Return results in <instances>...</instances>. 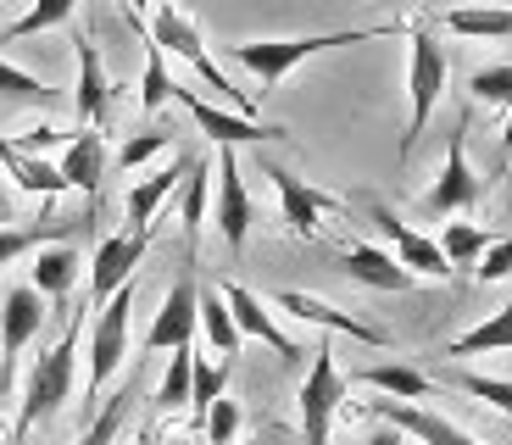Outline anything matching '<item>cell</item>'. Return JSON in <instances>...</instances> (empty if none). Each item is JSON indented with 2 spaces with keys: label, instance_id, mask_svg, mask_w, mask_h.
Masks as SVG:
<instances>
[{
  "label": "cell",
  "instance_id": "30bf717a",
  "mask_svg": "<svg viewBox=\"0 0 512 445\" xmlns=\"http://www.w3.org/2000/svg\"><path fill=\"white\" fill-rule=\"evenodd\" d=\"M368 217L379 223V234H384V240L396 245L390 256H396V262L407 267L412 279H446V273H451V267H446V256H440V245L429 240V234H418L412 223H401V217L390 212L384 201H368Z\"/></svg>",
  "mask_w": 512,
  "mask_h": 445
},
{
  "label": "cell",
  "instance_id": "d4e9b609",
  "mask_svg": "<svg viewBox=\"0 0 512 445\" xmlns=\"http://www.w3.org/2000/svg\"><path fill=\"white\" fill-rule=\"evenodd\" d=\"M440 28L457 39H512V6H457L440 17Z\"/></svg>",
  "mask_w": 512,
  "mask_h": 445
},
{
  "label": "cell",
  "instance_id": "8fae6325",
  "mask_svg": "<svg viewBox=\"0 0 512 445\" xmlns=\"http://www.w3.org/2000/svg\"><path fill=\"white\" fill-rule=\"evenodd\" d=\"M256 223V206L245 195V178H240V156L234 145H218V234L229 251H245V234Z\"/></svg>",
  "mask_w": 512,
  "mask_h": 445
},
{
  "label": "cell",
  "instance_id": "b9f144b4",
  "mask_svg": "<svg viewBox=\"0 0 512 445\" xmlns=\"http://www.w3.org/2000/svg\"><path fill=\"white\" fill-rule=\"evenodd\" d=\"M6 145H17V151L39 156V151H51V145H62V134H56V128L45 123V128H28V134H17V140H6Z\"/></svg>",
  "mask_w": 512,
  "mask_h": 445
},
{
  "label": "cell",
  "instance_id": "f6af8a7d",
  "mask_svg": "<svg viewBox=\"0 0 512 445\" xmlns=\"http://www.w3.org/2000/svg\"><path fill=\"white\" fill-rule=\"evenodd\" d=\"M6 384H12V368H6V362H0V390H6Z\"/></svg>",
  "mask_w": 512,
  "mask_h": 445
},
{
  "label": "cell",
  "instance_id": "681fc988",
  "mask_svg": "<svg viewBox=\"0 0 512 445\" xmlns=\"http://www.w3.org/2000/svg\"><path fill=\"white\" fill-rule=\"evenodd\" d=\"M0 201H6V195H0Z\"/></svg>",
  "mask_w": 512,
  "mask_h": 445
},
{
  "label": "cell",
  "instance_id": "ba28073f",
  "mask_svg": "<svg viewBox=\"0 0 512 445\" xmlns=\"http://www.w3.org/2000/svg\"><path fill=\"white\" fill-rule=\"evenodd\" d=\"M151 234H156V229H123V234H112V240L95 245L90 306H101L112 290H123V284L134 279V267H140V262H145V251H151Z\"/></svg>",
  "mask_w": 512,
  "mask_h": 445
},
{
  "label": "cell",
  "instance_id": "7bdbcfd3",
  "mask_svg": "<svg viewBox=\"0 0 512 445\" xmlns=\"http://www.w3.org/2000/svg\"><path fill=\"white\" fill-rule=\"evenodd\" d=\"M362 445H401V434L390 429V423H379V429H373V434H368V440H362Z\"/></svg>",
  "mask_w": 512,
  "mask_h": 445
},
{
  "label": "cell",
  "instance_id": "9c48e42d",
  "mask_svg": "<svg viewBox=\"0 0 512 445\" xmlns=\"http://www.w3.org/2000/svg\"><path fill=\"white\" fill-rule=\"evenodd\" d=\"M173 101L184 106V112L195 117V128H201L206 140H218V145H262V140H284V128L279 123H256V117H234V112H218L212 101H201L195 89L173 84Z\"/></svg>",
  "mask_w": 512,
  "mask_h": 445
},
{
  "label": "cell",
  "instance_id": "ee69618b",
  "mask_svg": "<svg viewBox=\"0 0 512 445\" xmlns=\"http://www.w3.org/2000/svg\"><path fill=\"white\" fill-rule=\"evenodd\" d=\"M501 151L512 156V117H507V134H501Z\"/></svg>",
  "mask_w": 512,
  "mask_h": 445
},
{
  "label": "cell",
  "instance_id": "60d3db41",
  "mask_svg": "<svg viewBox=\"0 0 512 445\" xmlns=\"http://www.w3.org/2000/svg\"><path fill=\"white\" fill-rule=\"evenodd\" d=\"M512 279V240H490L479 251V284H501Z\"/></svg>",
  "mask_w": 512,
  "mask_h": 445
},
{
  "label": "cell",
  "instance_id": "836d02e7",
  "mask_svg": "<svg viewBox=\"0 0 512 445\" xmlns=\"http://www.w3.org/2000/svg\"><path fill=\"white\" fill-rule=\"evenodd\" d=\"M223 379H229V368H223V362H218V368H212V362H201V356L190 362V412H195V423H201L206 407L223 395Z\"/></svg>",
  "mask_w": 512,
  "mask_h": 445
},
{
  "label": "cell",
  "instance_id": "9a60e30c",
  "mask_svg": "<svg viewBox=\"0 0 512 445\" xmlns=\"http://www.w3.org/2000/svg\"><path fill=\"white\" fill-rule=\"evenodd\" d=\"M195 295H201V284L184 273V279L167 290L156 323L145 329V351H184V345L195 340Z\"/></svg>",
  "mask_w": 512,
  "mask_h": 445
},
{
  "label": "cell",
  "instance_id": "d6a6232c",
  "mask_svg": "<svg viewBox=\"0 0 512 445\" xmlns=\"http://www.w3.org/2000/svg\"><path fill=\"white\" fill-rule=\"evenodd\" d=\"M128 401H134V395H128V390H117L112 401H106V407L90 418V429L78 434L73 445H112L117 434H123V423H128Z\"/></svg>",
  "mask_w": 512,
  "mask_h": 445
},
{
  "label": "cell",
  "instance_id": "f1b7e54d",
  "mask_svg": "<svg viewBox=\"0 0 512 445\" xmlns=\"http://www.w3.org/2000/svg\"><path fill=\"white\" fill-rule=\"evenodd\" d=\"M474 351H512V301L479 329H468L462 340H451V356H474Z\"/></svg>",
  "mask_w": 512,
  "mask_h": 445
},
{
  "label": "cell",
  "instance_id": "1f68e13d",
  "mask_svg": "<svg viewBox=\"0 0 512 445\" xmlns=\"http://www.w3.org/2000/svg\"><path fill=\"white\" fill-rule=\"evenodd\" d=\"M173 101V78H167V56L145 39V73H140V112H162Z\"/></svg>",
  "mask_w": 512,
  "mask_h": 445
},
{
  "label": "cell",
  "instance_id": "4316f807",
  "mask_svg": "<svg viewBox=\"0 0 512 445\" xmlns=\"http://www.w3.org/2000/svg\"><path fill=\"white\" fill-rule=\"evenodd\" d=\"M73 12H78V0H34V6L0 34V45H17V39H34V34H45V28H62Z\"/></svg>",
  "mask_w": 512,
  "mask_h": 445
},
{
  "label": "cell",
  "instance_id": "484cf974",
  "mask_svg": "<svg viewBox=\"0 0 512 445\" xmlns=\"http://www.w3.org/2000/svg\"><path fill=\"white\" fill-rule=\"evenodd\" d=\"M195 329L206 334V345H212L218 356H240V345H245L218 290H201V295H195Z\"/></svg>",
  "mask_w": 512,
  "mask_h": 445
},
{
  "label": "cell",
  "instance_id": "5b68a950",
  "mask_svg": "<svg viewBox=\"0 0 512 445\" xmlns=\"http://www.w3.org/2000/svg\"><path fill=\"white\" fill-rule=\"evenodd\" d=\"M351 395V379H340V368H334V351L329 345H318L307 362V384H301V445H329V429H334V412L346 407Z\"/></svg>",
  "mask_w": 512,
  "mask_h": 445
},
{
  "label": "cell",
  "instance_id": "cb8c5ba5",
  "mask_svg": "<svg viewBox=\"0 0 512 445\" xmlns=\"http://www.w3.org/2000/svg\"><path fill=\"white\" fill-rule=\"evenodd\" d=\"M34 284L45 301H62L67 290L78 284V251L73 245H39V256H34Z\"/></svg>",
  "mask_w": 512,
  "mask_h": 445
},
{
  "label": "cell",
  "instance_id": "ab89813d",
  "mask_svg": "<svg viewBox=\"0 0 512 445\" xmlns=\"http://www.w3.org/2000/svg\"><path fill=\"white\" fill-rule=\"evenodd\" d=\"M45 240H51V223H39V229H0V267L17 262L23 251H39Z\"/></svg>",
  "mask_w": 512,
  "mask_h": 445
},
{
  "label": "cell",
  "instance_id": "603a6c76",
  "mask_svg": "<svg viewBox=\"0 0 512 445\" xmlns=\"http://www.w3.org/2000/svg\"><path fill=\"white\" fill-rule=\"evenodd\" d=\"M0 162H6V173L17 178V190H28V195H45V201H56V195L67 190L62 173H56V162H45V156H28V151H17V145L0 140Z\"/></svg>",
  "mask_w": 512,
  "mask_h": 445
},
{
  "label": "cell",
  "instance_id": "8992f818",
  "mask_svg": "<svg viewBox=\"0 0 512 445\" xmlns=\"http://www.w3.org/2000/svg\"><path fill=\"white\" fill-rule=\"evenodd\" d=\"M101 318H95L90 329V395H101L106 384H112V373L123 368V356H128V312H134V279L123 284V290H112L101 306H95Z\"/></svg>",
  "mask_w": 512,
  "mask_h": 445
},
{
  "label": "cell",
  "instance_id": "83f0119b",
  "mask_svg": "<svg viewBox=\"0 0 512 445\" xmlns=\"http://www.w3.org/2000/svg\"><path fill=\"white\" fill-rule=\"evenodd\" d=\"M435 245H440V256H446V267H474L479 251L490 245V234H485V223H446Z\"/></svg>",
  "mask_w": 512,
  "mask_h": 445
},
{
  "label": "cell",
  "instance_id": "ffe728a7",
  "mask_svg": "<svg viewBox=\"0 0 512 445\" xmlns=\"http://www.w3.org/2000/svg\"><path fill=\"white\" fill-rule=\"evenodd\" d=\"M268 178L279 184V201H284V223H290V234H318L329 195L307 190V178H295L290 167H268Z\"/></svg>",
  "mask_w": 512,
  "mask_h": 445
},
{
  "label": "cell",
  "instance_id": "5bb4252c",
  "mask_svg": "<svg viewBox=\"0 0 512 445\" xmlns=\"http://www.w3.org/2000/svg\"><path fill=\"white\" fill-rule=\"evenodd\" d=\"M368 407L379 423H390L396 434H412V440H423V445H479L474 434H462L457 423H446L440 412L418 407V401H368Z\"/></svg>",
  "mask_w": 512,
  "mask_h": 445
},
{
  "label": "cell",
  "instance_id": "d590c367",
  "mask_svg": "<svg viewBox=\"0 0 512 445\" xmlns=\"http://www.w3.org/2000/svg\"><path fill=\"white\" fill-rule=\"evenodd\" d=\"M206 162H190V173H184V234H201V223H206Z\"/></svg>",
  "mask_w": 512,
  "mask_h": 445
},
{
  "label": "cell",
  "instance_id": "7dc6e473",
  "mask_svg": "<svg viewBox=\"0 0 512 445\" xmlns=\"http://www.w3.org/2000/svg\"><path fill=\"white\" fill-rule=\"evenodd\" d=\"M140 445H156V429H145V434H140Z\"/></svg>",
  "mask_w": 512,
  "mask_h": 445
},
{
  "label": "cell",
  "instance_id": "4dcf8cb0",
  "mask_svg": "<svg viewBox=\"0 0 512 445\" xmlns=\"http://www.w3.org/2000/svg\"><path fill=\"white\" fill-rule=\"evenodd\" d=\"M190 362H195L190 345H184V351H173V362H167L162 384H156V412H179V407H190Z\"/></svg>",
  "mask_w": 512,
  "mask_h": 445
},
{
  "label": "cell",
  "instance_id": "277c9868",
  "mask_svg": "<svg viewBox=\"0 0 512 445\" xmlns=\"http://www.w3.org/2000/svg\"><path fill=\"white\" fill-rule=\"evenodd\" d=\"M407 39H412V67H407L412 112H407V134H401V145H396V162H407V156H412V145H418V134L429 128L440 95H446V78H451V62H446V51H440V39L429 34V28L412 23Z\"/></svg>",
  "mask_w": 512,
  "mask_h": 445
},
{
  "label": "cell",
  "instance_id": "f546056e",
  "mask_svg": "<svg viewBox=\"0 0 512 445\" xmlns=\"http://www.w3.org/2000/svg\"><path fill=\"white\" fill-rule=\"evenodd\" d=\"M0 101H23V106H51L56 89L45 84V78L23 73V67H12L6 56H0Z\"/></svg>",
  "mask_w": 512,
  "mask_h": 445
},
{
  "label": "cell",
  "instance_id": "7c38bea8",
  "mask_svg": "<svg viewBox=\"0 0 512 445\" xmlns=\"http://www.w3.org/2000/svg\"><path fill=\"white\" fill-rule=\"evenodd\" d=\"M218 295H223V306H229V318H234V329H240V340H262V345H273V351L284 356V362H295L301 356V345L290 340V334L273 323V312L262 306V295L256 290H245V284H218Z\"/></svg>",
  "mask_w": 512,
  "mask_h": 445
},
{
  "label": "cell",
  "instance_id": "6da1fadb",
  "mask_svg": "<svg viewBox=\"0 0 512 445\" xmlns=\"http://www.w3.org/2000/svg\"><path fill=\"white\" fill-rule=\"evenodd\" d=\"M407 23H373V28H346V34H301V39H240V45H229V62L245 67V73L262 84V95H268L273 84H284V73L290 67H301L307 56H323L334 51V45H368V39L379 34H401Z\"/></svg>",
  "mask_w": 512,
  "mask_h": 445
},
{
  "label": "cell",
  "instance_id": "bcb514c9",
  "mask_svg": "<svg viewBox=\"0 0 512 445\" xmlns=\"http://www.w3.org/2000/svg\"><path fill=\"white\" fill-rule=\"evenodd\" d=\"M234 445H273V440H262V434H251V440H234Z\"/></svg>",
  "mask_w": 512,
  "mask_h": 445
},
{
  "label": "cell",
  "instance_id": "7402d4cb",
  "mask_svg": "<svg viewBox=\"0 0 512 445\" xmlns=\"http://www.w3.org/2000/svg\"><path fill=\"white\" fill-rule=\"evenodd\" d=\"M351 384H368V390L390 395V401H429L435 395V379L418 368H407V362H379V368H362Z\"/></svg>",
  "mask_w": 512,
  "mask_h": 445
},
{
  "label": "cell",
  "instance_id": "e575fe53",
  "mask_svg": "<svg viewBox=\"0 0 512 445\" xmlns=\"http://www.w3.org/2000/svg\"><path fill=\"white\" fill-rule=\"evenodd\" d=\"M468 89H474V101H485V106H512V62L479 67V73L468 78Z\"/></svg>",
  "mask_w": 512,
  "mask_h": 445
},
{
  "label": "cell",
  "instance_id": "3957f363",
  "mask_svg": "<svg viewBox=\"0 0 512 445\" xmlns=\"http://www.w3.org/2000/svg\"><path fill=\"white\" fill-rule=\"evenodd\" d=\"M145 39H151V45H156L162 56H179V62L190 67V73L201 78L206 89H218L223 101L234 106V117H251V101H245L240 89L229 84V73H223V67L212 62V56H206V39L195 34V23L179 12V6H156L151 23H145Z\"/></svg>",
  "mask_w": 512,
  "mask_h": 445
},
{
  "label": "cell",
  "instance_id": "52a82bcc",
  "mask_svg": "<svg viewBox=\"0 0 512 445\" xmlns=\"http://www.w3.org/2000/svg\"><path fill=\"white\" fill-rule=\"evenodd\" d=\"M479 195H485V184H479L474 162H468V128H451L446 140V162H440L435 184H429V195H423V212L435 217H451V212H474Z\"/></svg>",
  "mask_w": 512,
  "mask_h": 445
},
{
  "label": "cell",
  "instance_id": "7a4b0ae2",
  "mask_svg": "<svg viewBox=\"0 0 512 445\" xmlns=\"http://www.w3.org/2000/svg\"><path fill=\"white\" fill-rule=\"evenodd\" d=\"M78 340H84V312H73L62 329V340L51 351H39V362L28 368V384H23V407H17V440H23L34 423H45L67 395H73V373H78Z\"/></svg>",
  "mask_w": 512,
  "mask_h": 445
},
{
  "label": "cell",
  "instance_id": "44dd1931",
  "mask_svg": "<svg viewBox=\"0 0 512 445\" xmlns=\"http://www.w3.org/2000/svg\"><path fill=\"white\" fill-rule=\"evenodd\" d=\"M340 262H346V273L357 284H368V290H412V273L390 251H379V245H346Z\"/></svg>",
  "mask_w": 512,
  "mask_h": 445
},
{
  "label": "cell",
  "instance_id": "d6986e66",
  "mask_svg": "<svg viewBox=\"0 0 512 445\" xmlns=\"http://www.w3.org/2000/svg\"><path fill=\"white\" fill-rule=\"evenodd\" d=\"M56 173H62L67 190L95 195V190H101V178H106V140L95 134V128L73 134V140H67V151H62V162H56Z\"/></svg>",
  "mask_w": 512,
  "mask_h": 445
},
{
  "label": "cell",
  "instance_id": "8d00e7d4",
  "mask_svg": "<svg viewBox=\"0 0 512 445\" xmlns=\"http://www.w3.org/2000/svg\"><path fill=\"white\" fill-rule=\"evenodd\" d=\"M201 429H206V440H212V445H234V440H240V401L218 395V401L206 407Z\"/></svg>",
  "mask_w": 512,
  "mask_h": 445
},
{
  "label": "cell",
  "instance_id": "ac0fdd59",
  "mask_svg": "<svg viewBox=\"0 0 512 445\" xmlns=\"http://www.w3.org/2000/svg\"><path fill=\"white\" fill-rule=\"evenodd\" d=\"M73 51H78V89H73V112H78V123H101V117H106V106H112V84H106L101 51H95V39H90V34H78V39H73Z\"/></svg>",
  "mask_w": 512,
  "mask_h": 445
},
{
  "label": "cell",
  "instance_id": "4fadbf2b",
  "mask_svg": "<svg viewBox=\"0 0 512 445\" xmlns=\"http://www.w3.org/2000/svg\"><path fill=\"white\" fill-rule=\"evenodd\" d=\"M39 329H45V295H39L34 284H12L6 301H0V362L12 368Z\"/></svg>",
  "mask_w": 512,
  "mask_h": 445
},
{
  "label": "cell",
  "instance_id": "2e32d148",
  "mask_svg": "<svg viewBox=\"0 0 512 445\" xmlns=\"http://www.w3.org/2000/svg\"><path fill=\"white\" fill-rule=\"evenodd\" d=\"M273 301L290 312V318H301V323H318V329H329V334H351V340H362V345H390V334L384 329H373V323H362V318H351V312H340V306H329L323 295H307V290H279Z\"/></svg>",
  "mask_w": 512,
  "mask_h": 445
},
{
  "label": "cell",
  "instance_id": "74e56055",
  "mask_svg": "<svg viewBox=\"0 0 512 445\" xmlns=\"http://www.w3.org/2000/svg\"><path fill=\"white\" fill-rule=\"evenodd\" d=\"M167 145H173V140H167L162 128H145V134H134V140H128L123 151H117V167H128V173H134V167H145L151 156H162Z\"/></svg>",
  "mask_w": 512,
  "mask_h": 445
},
{
  "label": "cell",
  "instance_id": "f35d334b",
  "mask_svg": "<svg viewBox=\"0 0 512 445\" xmlns=\"http://www.w3.org/2000/svg\"><path fill=\"white\" fill-rule=\"evenodd\" d=\"M457 384L468 395H479L485 407H496V412H512V384H501V379H485V373H457Z\"/></svg>",
  "mask_w": 512,
  "mask_h": 445
},
{
  "label": "cell",
  "instance_id": "c3c4849f",
  "mask_svg": "<svg viewBox=\"0 0 512 445\" xmlns=\"http://www.w3.org/2000/svg\"><path fill=\"white\" fill-rule=\"evenodd\" d=\"M128 6H134V12H145V6H151V0H128Z\"/></svg>",
  "mask_w": 512,
  "mask_h": 445
},
{
  "label": "cell",
  "instance_id": "e0dca14e",
  "mask_svg": "<svg viewBox=\"0 0 512 445\" xmlns=\"http://www.w3.org/2000/svg\"><path fill=\"white\" fill-rule=\"evenodd\" d=\"M190 162L195 156H173L167 167H156V173H145L134 190H128V201H123V212H128V229H151L156 223V206L167 201V195L184 184V173H190Z\"/></svg>",
  "mask_w": 512,
  "mask_h": 445
}]
</instances>
